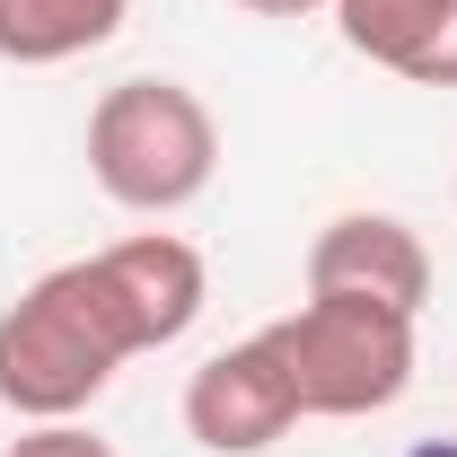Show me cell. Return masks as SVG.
I'll list each match as a JSON object with an SVG mask.
<instances>
[{
	"instance_id": "cell-4",
	"label": "cell",
	"mask_w": 457,
	"mask_h": 457,
	"mask_svg": "<svg viewBox=\"0 0 457 457\" xmlns=\"http://www.w3.org/2000/svg\"><path fill=\"white\" fill-rule=\"evenodd\" d=\"M290 422H299V396H290L282 361L264 352V335L212 352V361L185 378V431L212 457H255V449H273Z\"/></svg>"
},
{
	"instance_id": "cell-3",
	"label": "cell",
	"mask_w": 457,
	"mask_h": 457,
	"mask_svg": "<svg viewBox=\"0 0 457 457\" xmlns=\"http://www.w3.org/2000/svg\"><path fill=\"white\" fill-rule=\"evenodd\" d=\"M212 168H220V123L185 79H114L88 106V176L123 212L168 220L212 185Z\"/></svg>"
},
{
	"instance_id": "cell-5",
	"label": "cell",
	"mask_w": 457,
	"mask_h": 457,
	"mask_svg": "<svg viewBox=\"0 0 457 457\" xmlns=\"http://www.w3.org/2000/svg\"><path fill=\"white\" fill-rule=\"evenodd\" d=\"M308 290L387 299L404 317H422V299H431V246L396 212H335L317 228V246H308Z\"/></svg>"
},
{
	"instance_id": "cell-9",
	"label": "cell",
	"mask_w": 457,
	"mask_h": 457,
	"mask_svg": "<svg viewBox=\"0 0 457 457\" xmlns=\"http://www.w3.org/2000/svg\"><path fill=\"white\" fill-rule=\"evenodd\" d=\"M237 9H255V18H317V9H335V0H237Z\"/></svg>"
},
{
	"instance_id": "cell-10",
	"label": "cell",
	"mask_w": 457,
	"mask_h": 457,
	"mask_svg": "<svg viewBox=\"0 0 457 457\" xmlns=\"http://www.w3.org/2000/svg\"><path fill=\"white\" fill-rule=\"evenodd\" d=\"M413 457H457V440H431V449H413Z\"/></svg>"
},
{
	"instance_id": "cell-6",
	"label": "cell",
	"mask_w": 457,
	"mask_h": 457,
	"mask_svg": "<svg viewBox=\"0 0 457 457\" xmlns=\"http://www.w3.org/2000/svg\"><path fill=\"white\" fill-rule=\"evenodd\" d=\"M335 36L413 88H457V0H335Z\"/></svg>"
},
{
	"instance_id": "cell-1",
	"label": "cell",
	"mask_w": 457,
	"mask_h": 457,
	"mask_svg": "<svg viewBox=\"0 0 457 457\" xmlns=\"http://www.w3.org/2000/svg\"><path fill=\"white\" fill-rule=\"evenodd\" d=\"M203 299L212 273L176 228H141L79 264H54L0 308V404L18 422H79L132 352L194 335Z\"/></svg>"
},
{
	"instance_id": "cell-8",
	"label": "cell",
	"mask_w": 457,
	"mask_h": 457,
	"mask_svg": "<svg viewBox=\"0 0 457 457\" xmlns=\"http://www.w3.org/2000/svg\"><path fill=\"white\" fill-rule=\"evenodd\" d=\"M0 457H114V449L97 440V431H79V422H27Z\"/></svg>"
},
{
	"instance_id": "cell-2",
	"label": "cell",
	"mask_w": 457,
	"mask_h": 457,
	"mask_svg": "<svg viewBox=\"0 0 457 457\" xmlns=\"http://www.w3.org/2000/svg\"><path fill=\"white\" fill-rule=\"evenodd\" d=\"M264 352L282 361L299 422H361V413H387L413 387V317L387 299L308 290L290 317L264 326Z\"/></svg>"
},
{
	"instance_id": "cell-7",
	"label": "cell",
	"mask_w": 457,
	"mask_h": 457,
	"mask_svg": "<svg viewBox=\"0 0 457 457\" xmlns=\"http://www.w3.org/2000/svg\"><path fill=\"white\" fill-rule=\"evenodd\" d=\"M132 18V0H0V62L18 71H54L114 45Z\"/></svg>"
}]
</instances>
